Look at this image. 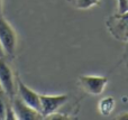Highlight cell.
<instances>
[{
    "instance_id": "2",
    "label": "cell",
    "mask_w": 128,
    "mask_h": 120,
    "mask_svg": "<svg viewBox=\"0 0 128 120\" xmlns=\"http://www.w3.org/2000/svg\"><path fill=\"white\" fill-rule=\"evenodd\" d=\"M106 26L114 38L119 42H128V10L110 16L106 21Z\"/></svg>"
},
{
    "instance_id": "4",
    "label": "cell",
    "mask_w": 128,
    "mask_h": 120,
    "mask_svg": "<svg viewBox=\"0 0 128 120\" xmlns=\"http://www.w3.org/2000/svg\"><path fill=\"white\" fill-rule=\"evenodd\" d=\"M79 83L86 93L92 96H100L106 89L108 79L106 76L98 75H81L79 78Z\"/></svg>"
},
{
    "instance_id": "7",
    "label": "cell",
    "mask_w": 128,
    "mask_h": 120,
    "mask_svg": "<svg viewBox=\"0 0 128 120\" xmlns=\"http://www.w3.org/2000/svg\"><path fill=\"white\" fill-rule=\"evenodd\" d=\"M17 93L19 98L24 101L26 105L32 107L33 109L40 112V94L32 90L29 87H27L22 80L18 79L17 81Z\"/></svg>"
},
{
    "instance_id": "14",
    "label": "cell",
    "mask_w": 128,
    "mask_h": 120,
    "mask_svg": "<svg viewBox=\"0 0 128 120\" xmlns=\"http://www.w3.org/2000/svg\"><path fill=\"white\" fill-rule=\"evenodd\" d=\"M1 57H6V54H4V48H2L1 44H0V58Z\"/></svg>"
},
{
    "instance_id": "8",
    "label": "cell",
    "mask_w": 128,
    "mask_h": 120,
    "mask_svg": "<svg viewBox=\"0 0 128 120\" xmlns=\"http://www.w3.org/2000/svg\"><path fill=\"white\" fill-rule=\"evenodd\" d=\"M116 107V102L115 99L112 97H106V98L101 99L98 103V109H99V112L102 115V116H110L112 114L114 109Z\"/></svg>"
},
{
    "instance_id": "1",
    "label": "cell",
    "mask_w": 128,
    "mask_h": 120,
    "mask_svg": "<svg viewBox=\"0 0 128 120\" xmlns=\"http://www.w3.org/2000/svg\"><path fill=\"white\" fill-rule=\"evenodd\" d=\"M17 33L12 25L0 12V44L4 51L6 56L14 57L17 49Z\"/></svg>"
},
{
    "instance_id": "15",
    "label": "cell",
    "mask_w": 128,
    "mask_h": 120,
    "mask_svg": "<svg viewBox=\"0 0 128 120\" xmlns=\"http://www.w3.org/2000/svg\"><path fill=\"white\" fill-rule=\"evenodd\" d=\"M125 10H128V0H125Z\"/></svg>"
},
{
    "instance_id": "16",
    "label": "cell",
    "mask_w": 128,
    "mask_h": 120,
    "mask_svg": "<svg viewBox=\"0 0 128 120\" xmlns=\"http://www.w3.org/2000/svg\"><path fill=\"white\" fill-rule=\"evenodd\" d=\"M0 12H2V0H0Z\"/></svg>"
},
{
    "instance_id": "10",
    "label": "cell",
    "mask_w": 128,
    "mask_h": 120,
    "mask_svg": "<svg viewBox=\"0 0 128 120\" xmlns=\"http://www.w3.org/2000/svg\"><path fill=\"white\" fill-rule=\"evenodd\" d=\"M0 119H6V103L0 97Z\"/></svg>"
},
{
    "instance_id": "6",
    "label": "cell",
    "mask_w": 128,
    "mask_h": 120,
    "mask_svg": "<svg viewBox=\"0 0 128 120\" xmlns=\"http://www.w3.org/2000/svg\"><path fill=\"white\" fill-rule=\"evenodd\" d=\"M11 107L14 109V112L16 115V119L20 120H38V119H44L43 115L40 111L33 109L29 107L28 105L24 102L20 98H15L14 97L11 99Z\"/></svg>"
},
{
    "instance_id": "11",
    "label": "cell",
    "mask_w": 128,
    "mask_h": 120,
    "mask_svg": "<svg viewBox=\"0 0 128 120\" xmlns=\"http://www.w3.org/2000/svg\"><path fill=\"white\" fill-rule=\"evenodd\" d=\"M68 116H64L62 114H58V112H54V114H51L48 116H46L44 119H68Z\"/></svg>"
},
{
    "instance_id": "3",
    "label": "cell",
    "mask_w": 128,
    "mask_h": 120,
    "mask_svg": "<svg viewBox=\"0 0 128 120\" xmlns=\"http://www.w3.org/2000/svg\"><path fill=\"white\" fill-rule=\"evenodd\" d=\"M0 88L9 99L16 94V80L10 65L7 63L6 57L0 58Z\"/></svg>"
},
{
    "instance_id": "13",
    "label": "cell",
    "mask_w": 128,
    "mask_h": 120,
    "mask_svg": "<svg viewBox=\"0 0 128 120\" xmlns=\"http://www.w3.org/2000/svg\"><path fill=\"white\" fill-rule=\"evenodd\" d=\"M116 119H118V120H128V111L119 114L117 117H116Z\"/></svg>"
},
{
    "instance_id": "5",
    "label": "cell",
    "mask_w": 128,
    "mask_h": 120,
    "mask_svg": "<svg viewBox=\"0 0 128 120\" xmlns=\"http://www.w3.org/2000/svg\"><path fill=\"white\" fill-rule=\"evenodd\" d=\"M40 114L45 118L48 115L58 112V110L68 102V97L66 94H58V96L40 94Z\"/></svg>"
},
{
    "instance_id": "9",
    "label": "cell",
    "mask_w": 128,
    "mask_h": 120,
    "mask_svg": "<svg viewBox=\"0 0 128 120\" xmlns=\"http://www.w3.org/2000/svg\"><path fill=\"white\" fill-rule=\"evenodd\" d=\"M100 0H72L73 6L80 10H86L99 4Z\"/></svg>"
},
{
    "instance_id": "12",
    "label": "cell",
    "mask_w": 128,
    "mask_h": 120,
    "mask_svg": "<svg viewBox=\"0 0 128 120\" xmlns=\"http://www.w3.org/2000/svg\"><path fill=\"white\" fill-rule=\"evenodd\" d=\"M118 2V12H124L125 10V0H117Z\"/></svg>"
}]
</instances>
